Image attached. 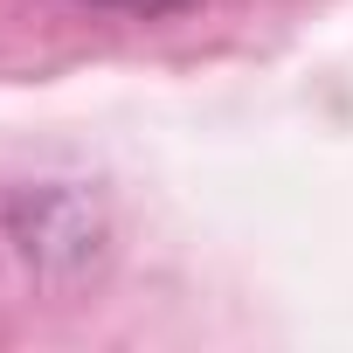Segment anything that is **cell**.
Segmentation results:
<instances>
[{
    "instance_id": "6da1fadb",
    "label": "cell",
    "mask_w": 353,
    "mask_h": 353,
    "mask_svg": "<svg viewBox=\"0 0 353 353\" xmlns=\"http://www.w3.org/2000/svg\"><path fill=\"white\" fill-rule=\"evenodd\" d=\"M90 8H118V14H173L188 0H90Z\"/></svg>"
}]
</instances>
